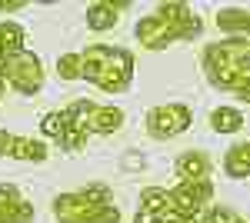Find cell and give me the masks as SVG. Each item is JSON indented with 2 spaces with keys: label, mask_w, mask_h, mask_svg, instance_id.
I'll list each match as a JSON object with an SVG mask.
<instances>
[{
  "label": "cell",
  "mask_w": 250,
  "mask_h": 223,
  "mask_svg": "<svg viewBox=\"0 0 250 223\" xmlns=\"http://www.w3.org/2000/svg\"><path fill=\"white\" fill-rule=\"evenodd\" d=\"M57 77L60 80H77L80 77V54H63L57 60Z\"/></svg>",
  "instance_id": "22"
},
{
  "label": "cell",
  "mask_w": 250,
  "mask_h": 223,
  "mask_svg": "<svg viewBox=\"0 0 250 223\" xmlns=\"http://www.w3.org/2000/svg\"><path fill=\"white\" fill-rule=\"evenodd\" d=\"M3 83H10L17 93H27V97L40 93V87H43V67H40L37 54L23 50V54L10 57L7 70H3Z\"/></svg>",
  "instance_id": "4"
},
{
  "label": "cell",
  "mask_w": 250,
  "mask_h": 223,
  "mask_svg": "<svg viewBox=\"0 0 250 223\" xmlns=\"http://www.w3.org/2000/svg\"><path fill=\"white\" fill-rule=\"evenodd\" d=\"M190 127V107L187 103H164L147 113V133L154 140H170Z\"/></svg>",
  "instance_id": "5"
},
{
  "label": "cell",
  "mask_w": 250,
  "mask_h": 223,
  "mask_svg": "<svg viewBox=\"0 0 250 223\" xmlns=\"http://www.w3.org/2000/svg\"><path fill=\"white\" fill-rule=\"evenodd\" d=\"M173 203H177V210L180 213H187V217H197L200 213V206L207 203V200H213V183L210 180H193V183H180L170 190Z\"/></svg>",
  "instance_id": "7"
},
{
  "label": "cell",
  "mask_w": 250,
  "mask_h": 223,
  "mask_svg": "<svg viewBox=\"0 0 250 223\" xmlns=\"http://www.w3.org/2000/svg\"><path fill=\"white\" fill-rule=\"evenodd\" d=\"M120 17V10H117V3H90L87 7V23H90V30H110Z\"/></svg>",
  "instance_id": "15"
},
{
  "label": "cell",
  "mask_w": 250,
  "mask_h": 223,
  "mask_svg": "<svg viewBox=\"0 0 250 223\" xmlns=\"http://www.w3.org/2000/svg\"><path fill=\"white\" fill-rule=\"evenodd\" d=\"M0 97H3V77H0Z\"/></svg>",
  "instance_id": "31"
},
{
  "label": "cell",
  "mask_w": 250,
  "mask_h": 223,
  "mask_svg": "<svg viewBox=\"0 0 250 223\" xmlns=\"http://www.w3.org/2000/svg\"><path fill=\"white\" fill-rule=\"evenodd\" d=\"M193 223H210V217H207V213H197V217H193Z\"/></svg>",
  "instance_id": "29"
},
{
  "label": "cell",
  "mask_w": 250,
  "mask_h": 223,
  "mask_svg": "<svg viewBox=\"0 0 250 223\" xmlns=\"http://www.w3.org/2000/svg\"><path fill=\"white\" fill-rule=\"evenodd\" d=\"M0 223H3V217H0Z\"/></svg>",
  "instance_id": "32"
},
{
  "label": "cell",
  "mask_w": 250,
  "mask_h": 223,
  "mask_svg": "<svg viewBox=\"0 0 250 223\" xmlns=\"http://www.w3.org/2000/svg\"><path fill=\"white\" fill-rule=\"evenodd\" d=\"M210 127L217 133H237L244 127V117H240V110H233V107H217L210 113Z\"/></svg>",
  "instance_id": "17"
},
{
  "label": "cell",
  "mask_w": 250,
  "mask_h": 223,
  "mask_svg": "<svg viewBox=\"0 0 250 223\" xmlns=\"http://www.w3.org/2000/svg\"><path fill=\"white\" fill-rule=\"evenodd\" d=\"M134 223H160V217H157V213H150V210H140V213L134 217Z\"/></svg>",
  "instance_id": "26"
},
{
  "label": "cell",
  "mask_w": 250,
  "mask_h": 223,
  "mask_svg": "<svg viewBox=\"0 0 250 223\" xmlns=\"http://www.w3.org/2000/svg\"><path fill=\"white\" fill-rule=\"evenodd\" d=\"M80 193H83V197H87V200H90L94 206H110V203H114V193H110V186H104V183H90V186H83Z\"/></svg>",
  "instance_id": "21"
},
{
  "label": "cell",
  "mask_w": 250,
  "mask_h": 223,
  "mask_svg": "<svg viewBox=\"0 0 250 223\" xmlns=\"http://www.w3.org/2000/svg\"><path fill=\"white\" fill-rule=\"evenodd\" d=\"M10 157L14 160H30V163H43L47 160V147L34 140V137H14L10 143Z\"/></svg>",
  "instance_id": "13"
},
{
  "label": "cell",
  "mask_w": 250,
  "mask_h": 223,
  "mask_svg": "<svg viewBox=\"0 0 250 223\" xmlns=\"http://www.w3.org/2000/svg\"><path fill=\"white\" fill-rule=\"evenodd\" d=\"M207 217H210V223H244V220H237V213H230L227 206H217V210H207Z\"/></svg>",
  "instance_id": "24"
},
{
  "label": "cell",
  "mask_w": 250,
  "mask_h": 223,
  "mask_svg": "<svg viewBox=\"0 0 250 223\" xmlns=\"http://www.w3.org/2000/svg\"><path fill=\"white\" fill-rule=\"evenodd\" d=\"M250 60V40L247 37H230L220 40V43H210L204 50V67H207V77H210L213 87L220 90H237L244 83L240 77V67Z\"/></svg>",
  "instance_id": "2"
},
{
  "label": "cell",
  "mask_w": 250,
  "mask_h": 223,
  "mask_svg": "<svg viewBox=\"0 0 250 223\" xmlns=\"http://www.w3.org/2000/svg\"><path fill=\"white\" fill-rule=\"evenodd\" d=\"M154 17L167 23V30H170L173 40H193V37H200V30H204L200 17L193 14L187 3H180V0H167V3H160V7L154 10Z\"/></svg>",
  "instance_id": "6"
},
{
  "label": "cell",
  "mask_w": 250,
  "mask_h": 223,
  "mask_svg": "<svg viewBox=\"0 0 250 223\" xmlns=\"http://www.w3.org/2000/svg\"><path fill=\"white\" fill-rule=\"evenodd\" d=\"M23 197H20V190L14 183H0V210H10V206H17Z\"/></svg>",
  "instance_id": "23"
},
{
  "label": "cell",
  "mask_w": 250,
  "mask_h": 223,
  "mask_svg": "<svg viewBox=\"0 0 250 223\" xmlns=\"http://www.w3.org/2000/svg\"><path fill=\"white\" fill-rule=\"evenodd\" d=\"M3 70H7V57L0 54V77H3Z\"/></svg>",
  "instance_id": "30"
},
{
  "label": "cell",
  "mask_w": 250,
  "mask_h": 223,
  "mask_svg": "<svg viewBox=\"0 0 250 223\" xmlns=\"http://www.w3.org/2000/svg\"><path fill=\"white\" fill-rule=\"evenodd\" d=\"M237 97H240V100H244V103H250V80H244V83H240V87H237Z\"/></svg>",
  "instance_id": "28"
},
{
  "label": "cell",
  "mask_w": 250,
  "mask_h": 223,
  "mask_svg": "<svg viewBox=\"0 0 250 223\" xmlns=\"http://www.w3.org/2000/svg\"><path fill=\"white\" fill-rule=\"evenodd\" d=\"M0 217H3V223H30L34 220V203L30 200H20L10 210H0Z\"/></svg>",
  "instance_id": "20"
},
{
  "label": "cell",
  "mask_w": 250,
  "mask_h": 223,
  "mask_svg": "<svg viewBox=\"0 0 250 223\" xmlns=\"http://www.w3.org/2000/svg\"><path fill=\"white\" fill-rule=\"evenodd\" d=\"M57 143L67 150V153H77V150L87 147V130H80V127H74V123H70V127L63 130V137H60Z\"/></svg>",
  "instance_id": "19"
},
{
  "label": "cell",
  "mask_w": 250,
  "mask_h": 223,
  "mask_svg": "<svg viewBox=\"0 0 250 223\" xmlns=\"http://www.w3.org/2000/svg\"><path fill=\"white\" fill-rule=\"evenodd\" d=\"M137 40H140L147 50H164V47H170V43H173L167 23H164V20H157L154 14H150V17H144V20H137Z\"/></svg>",
  "instance_id": "9"
},
{
  "label": "cell",
  "mask_w": 250,
  "mask_h": 223,
  "mask_svg": "<svg viewBox=\"0 0 250 223\" xmlns=\"http://www.w3.org/2000/svg\"><path fill=\"white\" fill-rule=\"evenodd\" d=\"M120 127H124V110H120V107H107V103H94L87 123H83L87 133H100V137L117 133Z\"/></svg>",
  "instance_id": "8"
},
{
  "label": "cell",
  "mask_w": 250,
  "mask_h": 223,
  "mask_svg": "<svg viewBox=\"0 0 250 223\" xmlns=\"http://www.w3.org/2000/svg\"><path fill=\"white\" fill-rule=\"evenodd\" d=\"M224 170L230 173L233 180L250 177V143H237V147L227 150V157H224Z\"/></svg>",
  "instance_id": "14"
},
{
  "label": "cell",
  "mask_w": 250,
  "mask_h": 223,
  "mask_svg": "<svg viewBox=\"0 0 250 223\" xmlns=\"http://www.w3.org/2000/svg\"><path fill=\"white\" fill-rule=\"evenodd\" d=\"M23 50H27V34H23V27L3 20V23H0V54L10 60V57L23 54Z\"/></svg>",
  "instance_id": "11"
},
{
  "label": "cell",
  "mask_w": 250,
  "mask_h": 223,
  "mask_svg": "<svg viewBox=\"0 0 250 223\" xmlns=\"http://www.w3.org/2000/svg\"><path fill=\"white\" fill-rule=\"evenodd\" d=\"M177 177L184 180V183H193V180H210L207 173H210V160H207V153H200V150H187V153H180L177 157Z\"/></svg>",
  "instance_id": "10"
},
{
  "label": "cell",
  "mask_w": 250,
  "mask_h": 223,
  "mask_svg": "<svg viewBox=\"0 0 250 223\" xmlns=\"http://www.w3.org/2000/svg\"><path fill=\"white\" fill-rule=\"evenodd\" d=\"M67 127H70V113H67V110L47 113V117L40 120V130H43V137H54V140H60Z\"/></svg>",
  "instance_id": "18"
},
{
  "label": "cell",
  "mask_w": 250,
  "mask_h": 223,
  "mask_svg": "<svg viewBox=\"0 0 250 223\" xmlns=\"http://www.w3.org/2000/svg\"><path fill=\"white\" fill-rule=\"evenodd\" d=\"M23 7H27L23 0H0V10H7V14L10 10H23Z\"/></svg>",
  "instance_id": "27"
},
{
  "label": "cell",
  "mask_w": 250,
  "mask_h": 223,
  "mask_svg": "<svg viewBox=\"0 0 250 223\" xmlns=\"http://www.w3.org/2000/svg\"><path fill=\"white\" fill-rule=\"evenodd\" d=\"M140 200H144V206L140 210H150V213H167V210H173V197H170V190H164V186H147L144 193H140Z\"/></svg>",
  "instance_id": "16"
},
{
  "label": "cell",
  "mask_w": 250,
  "mask_h": 223,
  "mask_svg": "<svg viewBox=\"0 0 250 223\" xmlns=\"http://www.w3.org/2000/svg\"><path fill=\"white\" fill-rule=\"evenodd\" d=\"M190 223H193V220H190Z\"/></svg>",
  "instance_id": "33"
},
{
  "label": "cell",
  "mask_w": 250,
  "mask_h": 223,
  "mask_svg": "<svg viewBox=\"0 0 250 223\" xmlns=\"http://www.w3.org/2000/svg\"><path fill=\"white\" fill-rule=\"evenodd\" d=\"M54 217L60 223H120V210L110 206H94L83 193H60L54 200Z\"/></svg>",
  "instance_id": "3"
},
{
  "label": "cell",
  "mask_w": 250,
  "mask_h": 223,
  "mask_svg": "<svg viewBox=\"0 0 250 223\" xmlns=\"http://www.w3.org/2000/svg\"><path fill=\"white\" fill-rule=\"evenodd\" d=\"M10 143H14V133L0 130V153H7V157H10Z\"/></svg>",
  "instance_id": "25"
},
{
  "label": "cell",
  "mask_w": 250,
  "mask_h": 223,
  "mask_svg": "<svg viewBox=\"0 0 250 223\" xmlns=\"http://www.w3.org/2000/svg\"><path fill=\"white\" fill-rule=\"evenodd\" d=\"M217 27L224 34H240V37L250 40V10H237V7H227L217 14Z\"/></svg>",
  "instance_id": "12"
},
{
  "label": "cell",
  "mask_w": 250,
  "mask_h": 223,
  "mask_svg": "<svg viewBox=\"0 0 250 223\" xmlns=\"http://www.w3.org/2000/svg\"><path fill=\"white\" fill-rule=\"evenodd\" d=\"M80 77L107 93H120L134 80V57L127 50H110L94 43L80 54Z\"/></svg>",
  "instance_id": "1"
}]
</instances>
